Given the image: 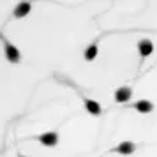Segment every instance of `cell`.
I'll return each instance as SVG.
<instances>
[{"label":"cell","instance_id":"2","mask_svg":"<svg viewBox=\"0 0 157 157\" xmlns=\"http://www.w3.org/2000/svg\"><path fill=\"white\" fill-rule=\"evenodd\" d=\"M39 141L43 143L44 147H55L58 143V134L57 132H44V134H41L39 136Z\"/></svg>","mask_w":157,"mask_h":157},{"label":"cell","instance_id":"3","mask_svg":"<svg viewBox=\"0 0 157 157\" xmlns=\"http://www.w3.org/2000/svg\"><path fill=\"white\" fill-rule=\"evenodd\" d=\"M138 51H140V55L141 57H148L152 55V51H154V44L150 39H141L140 43H138Z\"/></svg>","mask_w":157,"mask_h":157},{"label":"cell","instance_id":"9","mask_svg":"<svg viewBox=\"0 0 157 157\" xmlns=\"http://www.w3.org/2000/svg\"><path fill=\"white\" fill-rule=\"evenodd\" d=\"M95 57H97V44H90L85 51V58L86 60H94Z\"/></svg>","mask_w":157,"mask_h":157},{"label":"cell","instance_id":"5","mask_svg":"<svg viewBox=\"0 0 157 157\" xmlns=\"http://www.w3.org/2000/svg\"><path fill=\"white\" fill-rule=\"evenodd\" d=\"M30 9H32V6H30L29 2H21V4H18L14 9V18H25V16L30 13Z\"/></svg>","mask_w":157,"mask_h":157},{"label":"cell","instance_id":"1","mask_svg":"<svg viewBox=\"0 0 157 157\" xmlns=\"http://www.w3.org/2000/svg\"><path fill=\"white\" fill-rule=\"evenodd\" d=\"M4 50H6V58H7L9 62H13V64L20 62V57L21 55H20V51H18L16 46H13L9 41H4Z\"/></svg>","mask_w":157,"mask_h":157},{"label":"cell","instance_id":"6","mask_svg":"<svg viewBox=\"0 0 157 157\" xmlns=\"http://www.w3.org/2000/svg\"><path fill=\"white\" fill-rule=\"evenodd\" d=\"M115 150H117L118 154H132V152L136 150V145L132 141H122Z\"/></svg>","mask_w":157,"mask_h":157},{"label":"cell","instance_id":"7","mask_svg":"<svg viewBox=\"0 0 157 157\" xmlns=\"http://www.w3.org/2000/svg\"><path fill=\"white\" fill-rule=\"evenodd\" d=\"M85 108L88 109V113L90 115H101V106L97 101H92V99H85Z\"/></svg>","mask_w":157,"mask_h":157},{"label":"cell","instance_id":"4","mask_svg":"<svg viewBox=\"0 0 157 157\" xmlns=\"http://www.w3.org/2000/svg\"><path fill=\"white\" fill-rule=\"evenodd\" d=\"M131 95H132V90L129 86H122V88H118L115 92V101L117 102H127L131 99Z\"/></svg>","mask_w":157,"mask_h":157},{"label":"cell","instance_id":"10","mask_svg":"<svg viewBox=\"0 0 157 157\" xmlns=\"http://www.w3.org/2000/svg\"><path fill=\"white\" fill-rule=\"evenodd\" d=\"M20 157H25V155H20Z\"/></svg>","mask_w":157,"mask_h":157},{"label":"cell","instance_id":"8","mask_svg":"<svg viewBox=\"0 0 157 157\" xmlns=\"http://www.w3.org/2000/svg\"><path fill=\"white\" fill-rule=\"evenodd\" d=\"M134 108L138 109V111H141V113H150V111L154 109V104H152L150 101L143 99V101H138V102L134 104Z\"/></svg>","mask_w":157,"mask_h":157}]
</instances>
